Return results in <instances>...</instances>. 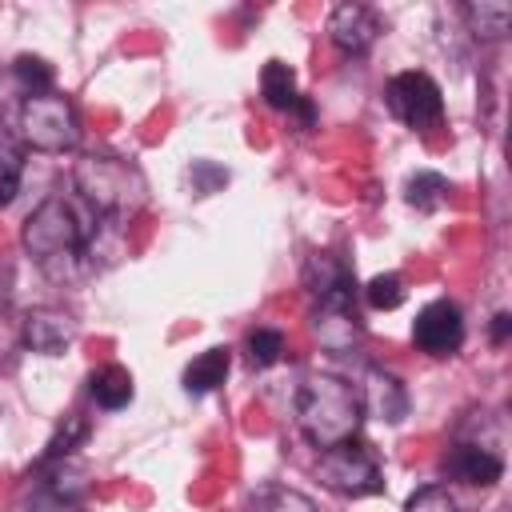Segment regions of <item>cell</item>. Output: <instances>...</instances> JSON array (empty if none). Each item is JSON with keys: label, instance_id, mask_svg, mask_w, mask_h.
I'll use <instances>...</instances> for the list:
<instances>
[{"label": "cell", "instance_id": "6da1fadb", "mask_svg": "<svg viewBox=\"0 0 512 512\" xmlns=\"http://www.w3.org/2000/svg\"><path fill=\"white\" fill-rule=\"evenodd\" d=\"M100 224L104 216H96L84 200L48 196L28 212L20 228V244L36 268L60 280V276H72L80 264H92V244Z\"/></svg>", "mask_w": 512, "mask_h": 512}, {"label": "cell", "instance_id": "7a4b0ae2", "mask_svg": "<svg viewBox=\"0 0 512 512\" xmlns=\"http://www.w3.org/2000/svg\"><path fill=\"white\" fill-rule=\"evenodd\" d=\"M360 424H364L360 392L344 376L316 372L300 384V392H296V428L316 452H328L344 440H356Z\"/></svg>", "mask_w": 512, "mask_h": 512}, {"label": "cell", "instance_id": "3957f363", "mask_svg": "<svg viewBox=\"0 0 512 512\" xmlns=\"http://www.w3.org/2000/svg\"><path fill=\"white\" fill-rule=\"evenodd\" d=\"M72 184H76V200H84L96 216L104 220H124L144 204V176L132 160L124 156H108V152H88L72 164Z\"/></svg>", "mask_w": 512, "mask_h": 512}, {"label": "cell", "instance_id": "277c9868", "mask_svg": "<svg viewBox=\"0 0 512 512\" xmlns=\"http://www.w3.org/2000/svg\"><path fill=\"white\" fill-rule=\"evenodd\" d=\"M16 128L28 148L36 152H68L80 140V116L68 96L44 92V96H24L16 112Z\"/></svg>", "mask_w": 512, "mask_h": 512}, {"label": "cell", "instance_id": "5b68a950", "mask_svg": "<svg viewBox=\"0 0 512 512\" xmlns=\"http://www.w3.org/2000/svg\"><path fill=\"white\" fill-rule=\"evenodd\" d=\"M316 476L324 488L340 492V496H376L384 488V472H380V460L372 456V448H364L360 440H344L328 452H320L316 460Z\"/></svg>", "mask_w": 512, "mask_h": 512}, {"label": "cell", "instance_id": "8992f818", "mask_svg": "<svg viewBox=\"0 0 512 512\" xmlns=\"http://www.w3.org/2000/svg\"><path fill=\"white\" fill-rule=\"evenodd\" d=\"M384 100H388V112H392L400 124L416 128V132L436 128V124L444 120V92H440V84H436L428 72H420V68L396 72V76L388 80V88H384Z\"/></svg>", "mask_w": 512, "mask_h": 512}, {"label": "cell", "instance_id": "52a82bcc", "mask_svg": "<svg viewBox=\"0 0 512 512\" xmlns=\"http://www.w3.org/2000/svg\"><path fill=\"white\" fill-rule=\"evenodd\" d=\"M412 344L424 356H456L464 344V316L452 300H432L412 320Z\"/></svg>", "mask_w": 512, "mask_h": 512}, {"label": "cell", "instance_id": "ba28073f", "mask_svg": "<svg viewBox=\"0 0 512 512\" xmlns=\"http://www.w3.org/2000/svg\"><path fill=\"white\" fill-rule=\"evenodd\" d=\"M304 288L316 304H352L356 300V272L336 252H312L304 260Z\"/></svg>", "mask_w": 512, "mask_h": 512}, {"label": "cell", "instance_id": "9c48e42d", "mask_svg": "<svg viewBox=\"0 0 512 512\" xmlns=\"http://www.w3.org/2000/svg\"><path fill=\"white\" fill-rule=\"evenodd\" d=\"M380 36V20L368 4H336L328 16V40L340 56H364Z\"/></svg>", "mask_w": 512, "mask_h": 512}, {"label": "cell", "instance_id": "30bf717a", "mask_svg": "<svg viewBox=\"0 0 512 512\" xmlns=\"http://www.w3.org/2000/svg\"><path fill=\"white\" fill-rule=\"evenodd\" d=\"M20 340H24L28 352L64 356V348H72V340H76V320L64 308H32L24 316Z\"/></svg>", "mask_w": 512, "mask_h": 512}, {"label": "cell", "instance_id": "8fae6325", "mask_svg": "<svg viewBox=\"0 0 512 512\" xmlns=\"http://www.w3.org/2000/svg\"><path fill=\"white\" fill-rule=\"evenodd\" d=\"M312 336L320 340L324 352L344 356L360 344L364 328H360V316L352 304H316L312 308Z\"/></svg>", "mask_w": 512, "mask_h": 512}, {"label": "cell", "instance_id": "7c38bea8", "mask_svg": "<svg viewBox=\"0 0 512 512\" xmlns=\"http://www.w3.org/2000/svg\"><path fill=\"white\" fill-rule=\"evenodd\" d=\"M360 408L384 424H400L408 416V388L400 384V376L384 368H368L364 388H360Z\"/></svg>", "mask_w": 512, "mask_h": 512}, {"label": "cell", "instance_id": "4fadbf2b", "mask_svg": "<svg viewBox=\"0 0 512 512\" xmlns=\"http://www.w3.org/2000/svg\"><path fill=\"white\" fill-rule=\"evenodd\" d=\"M444 472L472 488H492L504 476V460L484 444H452L444 456Z\"/></svg>", "mask_w": 512, "mask_h": 512}, {"label": "cell", "instance_id": "5bb4252c", "mask_svg": "<svg viewBox=\"0 0 512 512\" xmlns=\"http://www.w3.org/2000/svg\"><path fill=\"white\" fill-rule=\"evenodd\" d=\"M228 368H232V352L228 348H208V352H200L188 368H184V392L188 396H208V392H216L224 380H228Z\"/></svg>", "mask_w": 512, "mask_h": 512}, {"label": "cell", "instance_id": "9a60e30c", "mask_svg": "<svg viewBox=\"0 0 512 512\" xmlns=\"http://www.w3.org/2000/svg\"><path fill=\"white\" fill-rule=\"evenodd\" d=\"M88 396H92L104 412H116V408L132 404V396H136V388H132V372L120 368V364H104V368H96V372L88 376Z\"/></svg>", "mask_w": 512, "mask_h": 512}, {"label": "cell", "instance_id": "2e32d148", "mask_svg": "<svg viewBox=\"0 0 512 512\" xmlns=\"http://www.w3.org/2000/svg\"><path fill=\"white\" fill-rule=\"evenodd\" d=\"M44 496L52 500H64V504H76L84 492H88V472L76 456H64V460H48L44 464Z\"/></svg>", "mask_w": 512, "mask_h": 512}, {"label": "cell", "instance_id": "e0dca14e", "mask_svg": "<svg viewBox=\"0 0 512 512\" xmlns=\"http://www.w3.org/2000/svg\"><path fill=\"white\" fill-rule=\"evenodd\" d=\"M460 12L468 20L472 36H480V40H500L508 32V24H512V8L504 0H472Z\"/></svg>", "mask_w": 512, "mask_h": 512}, {"label": "cell", "instance_id": "ac0fdd59", "mask_svg": "<svg viewBox=\"0 0 512 512\" xmlns=\"http://www.w3.org/2000/svg\"><path fill=\"white\" fill-rule=\"evenodd\" d=\"M260 96H264V104H268V108L288 112V108L300 100L292 64H284V60H268V64H264V72H260Z\"/></svg>", "mask_w": 512, "mask_h": 512}, {"label": "cell", "instance_id": "d6986e66", "mask_svg": "<svg viewBox=\"0 0 512 512\" xmlns=\"http://www.w3.org/2000/svg\"><path fill=\"white\" fill-rule=\"evenodd\" d=\"M88 432H92L88 416H80V412H68V416L56 424V432L48 436L40 464H48V460H64V456H76V448L88 440Z\"/></svg>", "mask_w": 512, "mask_h": 512}, {"label": "cell", "instance_id": "ffe728a7", "mask_svg": "<svg viewBox=\"0 0 512 512\" xmlns=\"http://www.w3.org/2000/svg\"><path fill=\"white\" fill-rule=\"evenodd\" d=\"M12 80H16V88L24 92V96H44V92H52V84H56V68L44 60V56H16L12 60Z\"/></svg>", "mask_w": 512, "mask_h": 512}, {"label": "cell", "instance_id": "44dd1931", "mask_svg": "<svg viewBox=\"0 0 512 512\" xmlns=\"http://www.w3.org/2000/svg\"><path fill=\"white\" fill-rule=\"evenodd\" d=\"M252 512H316L312 496H304L300 488L288 484H268L252 496Z\"/></svg>", "mask_w": 512, "mask_h": 512}, {"label": "cell", "instance_id": "7402d4cb", "mask_svg": "<svg viewBox=\"0 0 512 512\" xmlns=\"http://www.w3.org/2000/svg\"><path fill=\"white\" fill-rule=\"evenodd\" d=\"M444 196H448V180H444L440 172H416V176H408L404 200H408L412 208L432 212V208H440V200H444Z\"/></svg>", "mask_w": 512, "mask_h": 512}, {"label": "cell", "instance_id": "603a6c76", "mask_svg": "<svg viewBox=\"0 0 512 512\" xmlns=\"http://www.w3.org/2000/svg\"><path fill=\"white\" fill-rule=\"evenodd\" d=\"M244 352L252 368H272L284 356V332L280 328H252L244 336Z\"/></svg>", "mask_w": 512, "mask_h": 512}, {"label": "cell", "instance_id": "cb8c5ba5", "mask_svg": "<svg viewBox=\"0 0 512 512\" xmlns=\"http://www.w3.org/2000/svg\"><path fill=\"white\" fill-rule=\"evenodd\" d=\"M20 180H24V152L0 136V208L12 204V196L20 192Z\"/></svg>", "mask_w": 512, "mask_h": 512}, {"label": "cell", "instance_id": "d4e9b609", "mask_svg": "<svg viewBox=\"0 0 512 512\" xmlns=\"http://www.w3.org/2000/svg\"><path fill=\"white\" fill-rule=\"evenodd\" d=\"M364 300H368L376 312H392V308H400V304H404V280H400L396 272H380V276H372V280H368Z\"/></svg>", "mask_w": 512, "mask_h": 512}, {"label": "cell", "instance_id": "484cf974", "mask_svg": "<svg viewBox=\"0 0 512 512\" xmlns=\"http://www.w3.org/2000/svg\"><path fill=\"white\" fill-rule=\"evenodd\" d=\"M404 512H456V500H452V492L444 484H424V488H416L408 496Z\"/></svg>", "mask_w": 512, "mask_h": 512}, {"label": "cell", "instance_id": "4316f807", "mask_svg": "<svg viewBox=\"0 0 512 512\" xmlns=\"http://www.w3.org/2000/svg\"><path fill=\"white\" fill-rule=\"evenodd\" d=\"M188 180H192V192H196V196H208V192H216V188L228 184V172H224L220 164H212V160H196V164L188 168Z\"/></svg>", "mask_w": 512, "mask_h": 512}, {"label": "cell", "instance_id": "83f0119b", "mask_svg": "<svg viewBox=\"0 0 512 512\" xmlns=\"http://www.w3.org/2000/svg\"><path fill=\"white\" fill-rule=\"evenodd\" d=\"M24 512H72V504H64V500H52V496H44V492H40V496H36V500H32Z\"/></svg>", "mask_w": 512, "mask_h": 512}, {"label": "cell", "instance_id": "f1b7e54d", "mask_svg": "<svg viewBox=\"0 0 512 512\" xmlns=\"http://www.w3.org/2000/svg\"><path fill=\"white\" fill-rule=\"evenodd\" d=\"M288 116H296V124H300V128H312V120H316V108H312V104L300 96V100L288 108Z\"/></svg>", "mask_w": 512, "mask_h": 512}, {"label": "cell", "instance_id": "f546056e", "mask_svg": "<svg viewBox=\"0 0 512 512\" xmlns=\"http://www.w3.org/2000/svg\"><path fill=\"white\" fill-rule=\"evenodd\" d=\"M508 332H512V316H508V312H496V316H492V340L504 344Z\"/></svg>", "mask_w": 512, "mask_h": 512}]
</instances>
